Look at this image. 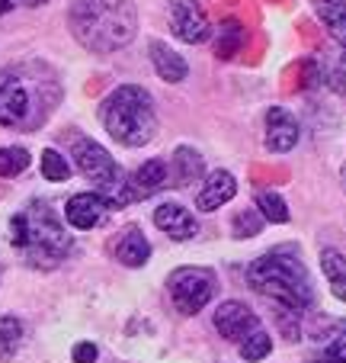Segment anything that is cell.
<instances>
[{"label":"cell","instance_id":"obj_1","mask_svg":"<svg viewBox=\"0 0 346 363\" xmlns=\"http://www.w3.org/2000/svg\"><path fill=\"white\" fill-rule=\"evenodd\" d=\"M247 283L257 289L263 299L276 302L282 308V315L301 318L308 306H311V280L301 264L295 247H272L263 257L247 267Z\"/></svg>","mask_w":346,"mask_h":363},{"label":"cell","instance_id":"obj_2","mask_svg":"<svg viewBox=\"0 0 346 363\" xmlns=\"http://www.w3.org/2000/svg\"><path fill=\"white\" fill-rule=\"evenodd\" d=\"M71 33L90 52H119L138 33V13L129 0H74L71 7Z\"/></svg>","mask_w":346,"mask_h":363},{"label":"cell","instance_id":"obj_3","mask_svg":"<svg viewBox=\"0 0 346 363\" xmlns=\"http://www.w3.org/2000/svg\"><path fill=\"white\" fill-rule=\"evenodd\" d=\"M10 228H13L10 235L13 247L26 254V261L35 267H54L71 251V235L64 232L62 219L45 199H35L23 213H16Z\"/></svg>","mask_w":346,"mask_h":363},{"label":"cell","instance_id":"obj_4","mask_svg":"<svg viewBox=\"0 0 346 363\" xmlns=\"http://www.w3.org/2000/svg\"><path fill=\"white\" fill-rule=\"evenodd\" d=\"M58 100L52 81L35 77L29 68L0 71V125L4 129H33L48 116Z\"/></svg>","mask_w":346,"mask_h":363},{"label":"cell","instance_id":"obj_5","mask_svg":"<svg viewBox=\"0 0 346 363\" xmlns=\"http://www.w3.org/2000/svg\"><path fill=\"white\" fill-rule=\"evenodd\" d=\"M100 119L106 132L125 148H142L157 132V113L151 94L135 84H122L103 100Z\"/></svg>","mask_w":346,"mask_h":363},{"label":"cell","instance_id":"obj_6","mask_svg":"<svg viewBox=\"0 0 346 363\" xmlns=\"http://www.w3.org/2000/svg\"><path fill=\"white\" fill-rule=\"evenodd\" d=\"M167 286L180 315H196L215 296V274L205 267H180L170 274Z\"/></svg>","mask_w":346,"mask_h":363},{"label":"cell","instance_id":"obj_7","mask_svg":"<svg viewBox=\"0 0 346 363\" xmlns=\"http://www.w3.org/2000/svg\"><path fill=\"white\" fill-rule=\"evenodd\" d=\"M74 161H77V171H81L90 184L100 186V190L113 193L115 186L122 184V171H119V164H115L113 155H109L103 145H96L93 138H77L74 142Z\"/></svg>","mask_w":346,"mask_h":363},{"label":"cell","instance_id":"obj_8","mask_svg":"<svg viewBox=\"0 0 346 363\" xmlns=\"http://www.w3.org/2000/svg\"><path fill=\"white\" fill-rule=\"evenodd\" d=\"M170 26H173V35L190 45H199L212 35L209 26V13L199 7L196 0H170Z\"/></svg>","mask_w":346,"mask_h":363},{"label":"cell","instance_id":"obj_9","mask_svg":"<svg viewBox=\"0 0 346 363\" xmlns=\"http://www.w3.org/2000/svg\"><path fill=\"white\" fill-rule=\"evenodd\" d=\"M113 209L115 206L109 203V196H103V193H77V196H71L68 206H64V219L74 228H81V232H90V228L103 225Z\"/></svg>","mask_w":346,"mask_h":363},{"label":"cell","instance_id":"obj_10","mask_svg":"<svg viewBox=\"0 0 346 363\" xmlns=\"http://www.w3.org/2000/svg\"><path fill=\"white\" fill-rule=\"evenodd\" d=\"M215 328H218V335L221 337L241 344L247 335H253V331L260 328V318L253 315L244 302L228 299V302H221V306L215 308Z\"/></svg>","mask_w":346,"mask_h":363},{"label":"cell","instance_id":"obj_11","mask_svg":"<svg viewBox=\"0 0 346 363\" xmlns=\"http://www.w3.org/2000/svg\"><path fill=\"white\" fill-rule=\"evenodd\" d=\"M299 145V123L292 119V113H285L282 106H272L266 113V148L272 155H285Z\"/></svg>","mask_w":346,"mask_h":363},{"label":"cell","instance_id":"obj_12","mask_svg":"<svg viewBox=\"0 0 346 363\" xmlns=\"http://www.w3.org/2000/svg\"><path fill=\"white\" fill-rule=\"evenodd\" d=\"M154 225L161 228L163 235H170L173 241H190V238H196V232H199L192 213L186 209V206H180V203L157 206L154 209Z\"/></svg>","mask_w":346,"mask_h":363},{"label":"cell","instance_id":"obj_13","mask_svg":"<svg viewBox=\"0 0 346 363\" xmlns=\"http://www.w3.org/2000/svg\"><path fill=\"white\" fill-rule=\"evenodd\" d=\"M234 193H238V180H234V174L212 171L209 177H205V184L199 186L196 206H199V209H205V213H215V209H221L224 203H231V199H234Z\"/></svg>","mask_w":346,"mask_h":363},{"label":"cell","instance_id":"obj_14","mask_svg":"<svg viewBox=\"0 0 346 363\" xmlns=\"http://www.w3.org/2000/svg\"><path fill=\"white\" fill-rule=\"evenodd\" d=\"M167 171H170V184H173V186H192L205 174L202 155H199L196 148H186V145H183V148L173 151V158H170Z\"/></svg>","mask_w":346,"mask_h":363},{"label":"cell","instance_id":"obj_15","mask_svg":"<svg viewBox=\"0 0 346 363\" xmlns=\"http://www.w3.org/2000/svg\"><path fill=\"white\" fill-rule=\"evenodd\" d=\"M151 257V245L148 238L142 235V228H125L122 235H119V241H115V261L125 264V267H142V264H148Z\"/></svg>","mask_w":346,"mask_h":363},{"label":"cell","instance_id":"obj_16","mask_svg":"<svg viewBox=\"0 0 346 363\" xmlns=\"http://www.w3.org/2000/svg\"><path fill=\"white\" fill-rule=\"evenodd\" d=\"M151 62H154V71L161 74V81H167V84H180L190 74L183 55H177L167 42H151Z\"/></svg>","mask_w":346,"mask_h":363},{"label":"cell","instance_id":"obj_17","mask_svg":"<svg viewBox=\"0 0 346 363\" xmlns=\"http://www.w3.org/2000/svg\"><path fill=\"white\" fill-rule=\"evenodd\" d=\"M311 360L314 363H346V325H333L327 335L318 337Z\"/></svg>","mask_w":346,"mask_h":363},{"label":"cell","instance_id":"obj_18","mask_svg":"<svg viewBox=\"0 0 346 363\" xmlns=\"http://www.w3.org/2000/svg\"><path fill=\"white\" fill-rule=\"evenodd\" d=\"M321 270H324L327 283H330V293L346 302V257L340 251H333V247H324L321 251Z\"/></svg>","mask_w":346,"mask_h":363},{"label":"cell","instance_id":"obj_19","mask_svg":"<svg viewBox=\"0 0 346 363\" xmlns=\"http://www.w3.org/2000/svg\"><path fill=\"white\" fill-rule=\"evenodd\" d=\"M314 7L333 39L346 45V0H314Z\"/></svg>","mask_w":346,"mask_h":363},{"label":"cell","instance_id":"obj_20","mask_svg":"<svg viewBox=\"0 0 346 363\" xmlns=\"http://www.w3.org/2000/svg\"><path fill=\"white\" fill-rule=\"evenodd\" d=\"M241 45H244V29H241V23L238 20L221 23V29H218V42H215V55L218 58H234Z\"/></svg>","mask_w":346,"mask_h":363},{"label":"cell","instance_id":"obj_21","mask_svg":"<svg viewBox=\"0 0 346 363\" xmlns=\"http://www.w3.org/2000/svg\"><path fill=\"white\" fill-rule=\"evenodd\" d=\"M20 337H23V325L20 318L13 315H0V360H10L20 347Z\"/></svg>","mask_w":346,"mask_h":363},{"label":"cell","instance_id":"obj_22","mask_svg":"<svg viewBox=\"0 0 346 363\" xmlns=\"http://www.w3.org/2000/svg\"><path fill=\"white\" fill-rule=\"evenodd\" d=\"M270 350H272V337L266 335L263 328H257L253 335H247L244 341H241V360L257 363V360H263V357H270Z\"/></svg>","mask_w":346,"mask_h":363},{"label":"cell","instance_id":"obj_23","mask_svg":"<svg viewBox=\"0 0 346 363\" xmlns=\"http://www.w3.org/2000/svg\"><path fill=\"white\" fill-rule=\"evenodd\" d=\"M257 209L266 222H276V225L289 222V209H285V199L279 196V193H270V190L257 193Z\"/></svg>","mask_w":346,"mask_h":363},{"label":"cell","instance_id":"obj_24","mask_svg":"<svg viewBox=\"0 0 346 363\" xmlns=\"http://www.w3.org/2000/svg\"><path fill=\"white\" fill-rule=\"evenodd\" d=\"M26 167H29V151L26 148H16V145L0 148V177H16V174H23Z\"/></svg>","mask_w":346,"mask_h":363},{"label":"cell","instance_id":"obj_25","mask_svg":"<svg viewBox=\"0 0 346 363\" xmlns=\"http://www.w3.org/2000/svg\"><path fill=\"white\" fill-rule=\"evenodd\" d=\"M42 177L45 180H54V184H62V180L71 177V164L68 158H62L54 148H45L42 151Z\"/></svg>","mask_w":346,"mask_h":363},{"label":"cell","instance_id":"obj_26","mask_svg":"<svg viewBox=\"0 0 346 363\" xmlns=\"http://www.w3.org/2000/svg\"><path fill=\"white\" fill-rule=\"evenodd\" d=\"M263 222H266V219L257 213V209L238 213V216H234V238H253V235H260Z\"/></svg>","mask_w":346,"mask_h":363},{"label":"cell","instance_id":"obj_27","mask_svg":"<svg viewBox=\"0 0 346 363\" xmlns=\"http://www.w3.org/2000/svg\"><path fill=\"white\" fill-rule=\"evenodd\" d=\"M71 357H74V363H93L96 360V347L90 341H83V344H77Z\"/></svg>","mask_w":346,"mask_h":363},{"label":"cell","instance_id":"obj_28","mask_svg":"<svg viewBox=\"0 0 346 363\" xmlns=\"http://www.w3.org/2000/svg\"><path fill=\"white\" fill-rule=\"evenodd\" d=\"M337 81H343V87H346V52L340 55V65H337Z\"/></svg>","mask_w":346,"mask_h":363},{"label":"cell","instance_id":"obj_29","mask_svg":"<svg viewBox=\"0 0 346 363\" xmlns=\"http://www.w3.org/2000/svg\"><path fill=\"white\" fill-rule=\"evenodd\" d=\"M13 4H16V0H0V16L7 13V10H13Z\"/></svg>","mask_w":346,"mask_h":363},{"label":"cell","instance_id":"obj_30","mask_svg":"<svg viewBox=\"0 0 346 363\" xmlns=\"http://www.w3.org/2000/svg\"><path fill=\"white\" fill-rule=\"evenodd\" d=\"M26 7H42V4H48V0H23Z\"/></svg>","mask_w":346,"mask_h":363},{"label":"cell","instance_id":"obj_31","mask_svg":"<svg viewBox=\"0 0 346 363\" xmlns=\"http://www.w3.org/2000/svg\"><path fill=\"white\" fill-rule=\"evenodd\" d=\"M343 190H346V171H343Z\"/></svg>","mask_w":346,"mask_h":363}]
</instances>
